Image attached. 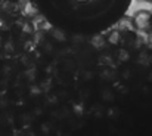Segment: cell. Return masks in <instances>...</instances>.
I'll use <instances>...</instances> for the list:
<instances>
[{"label":"cell","instance_id":"277c9868","mask_svg":"<svg viewBox=\"0 0 152 136\" xmlns=\"http://www.w3.org/2000/svg\"><path fill=\"white\" fill-rule=\"evenodd\" d=\"M143 1H146V3H152V0H143Z\"/></svg>","mask_w":152,"mask_h":136},{"label":"cell","instance_id":"7a4b0ae2","mask_svg":"<svg viewBox=\"0 0 152 136\" xmlns=\"http://www.w3.org/2000/svg\"><path fill=\"white\" fill-rule=\"evenodd\" d=\"M149 28H152V15H151V19H149Z\"/></svg>","mask_w":152,"mask_h":136},{"label":"cell","instance_id":"6da1fadb","mask_svg":"<svg viewBox=\"0 0 152 136\" xmlns=\"http://www.w3.org/2000/svg\"><path fill=\"white\" fill-rule=\"evenodd\" d=\"M149 19H151V13L146 10H140L134 15V24L140 31L149 30Z\"/></svg>","mask_w":152,"mask_h":136},{"label":"cell","instance_id":"3957f363","mask_svg":"<svg viewBox=\"0 0 152 136\" xmlns=\"http://www.w3.org/2000/svg\"><path fill=\"white\" fill-rule=\"evenodd\" d=\"M7 1H13V3H16V1H19V0H7Z\"/></svg>","mask_w":152,"mask_h":136}]
</instances>
